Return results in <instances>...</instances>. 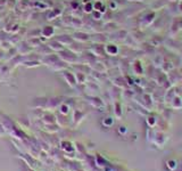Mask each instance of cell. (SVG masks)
Returning a JSON list of instances; mask_svg holds the SVG:
<instances>
[{"instance_id":"30bf717a","label":"cell","mask_w":182,"mask_h":171,"mask_svg":"<svg viewBox=\"0 0 182 171\" xmlns=\"http://www.w3.org/2000/svg\"><path fill=\"white\" fill-rule=\"evenodd\" d=\"M37 53H38L39 55H41V56H47V55L53 54V51L51 50L50 48H49V46H48V44H41L40 47L38 48Z\"/></svg>"},{"instance_id":"ba28073f","label":"cell","mask_w":182,"mask_h":171,"mask_svg":"<svg viewBox=\"0 0 182 171\" xmlns=\"http://www.w3.org/2000/svg\"><path fill=\"white\" fill-rule=\"evenodd\" d=\"M47 44L49 46V48H50L53 53H55V51H56V53H59V51H62V50H64V49H65L63 44H59V42L56 41V40H51V41H49Z\"/></svg>"},{"instance_id":"8fae6325","label":"cell","mask_w":182,"mask_h":171,"mask_svg":"<svg viewBox=\"0 0 182 171\" xmlns=\"http://www.w3.org/2000/svg\"><path fill=\"white\" fill-rule=\"evenodd\" d=\"M26 42L28 44V46L31 48H39L42 44L41 42V39L40 37H34V38H30L26 40Z\"/></svg>"},{"instance_id":"4fadbf2b","label":"cell","mask_w":182,"mask_h":171,"mask_svg":"<svg viewBox=\"0 0 182 171\" xmlns=\"http://www.w3.org/2000/svg\"><path fill=\"white\" fill-rule=\"evenodd\" d=\"M62 14V10L58 9V8H53V9H50L47 14V19L48 21H51V19L56 18L57 16H59Z\"/></svg>"},{"instance_id":"8992f818","label":"cell","mask_w":182,"mask_h":171,"mask_svg":"<svg viewBox=\"0 0 182 171\" xmlns=\"http://www.w3.org/2000/svg\"><path fill=\"white\" fill-rule=\"evenodd\" d=\"M63 76H64V79L66 80V82L68 83V86H71V87H74V86L76 85V78L73 75L71 72L64 70L63 71Z\"/></svg>"},{"instance_id":"ffe728a7","label":"cell","mask_w":182,"mask_h":171,"mask_svg":"<svg viewBox=\"0 0 182 171\" xmlns=\"http://www.w3.org/2000/svg\"><path fill=\"white\" fill-rule=\"evenodd\" d=\"M3 124H0V135H3Z\"/></svg>"},{"instance_id":"9c48e42d","label":"cell","mask_w":182,"mask_h":171,"mask_svg":"<svg viewBox=\"0 0 182 171\" xmlns=\"http://www.w3.org/2000/svg\"><path fill=\"white\" fill-rule=\"evenodd\" d=\"M55 40L62 44L63 46H71L73 44V40L69 35H58V37H56Z\"/></svg>"},{"instance_id":"7a4b0ae2","label":"cell","mask_w":182,"mask_h":171,"mask_svg":"<svg viewBox=\"0 0 182 171\" xmlns=\"http://www.w3.org/2000/svg\"><path fill=\"white\" fill-rule=\"evenodd\" d=\"M58 60H59L58 55L53 53V54L47 55V56H42L40 58V62H41V64H43V65H46V66H48L49 69H50V67L53 66V64L56 63Z\"/></svg>"},{"instance_id":"5b68a950","label":"cell","mask_w":182,"mask_h":171,"mask_svg":"<svg viewBox=\"0 0 182 171\" xmlns=\"http://www.w3.org/2000/svg\"><path fill=\"white\" fill-rule=\"evenodd\" d=\"M53 34H55V28L51 25H46L41 30V37H43L44 39H50Z\"/></svg>"},{"instance_id":"7c38bea8","label":"cell","mask_w":182,"mask_h":171,"mask_svg":"<svg viewBox=\"0 0 182 171\" xmlns=\"http://www.w3.org/2000/svg\"><path fill=\"white\" fill-rule=\"evenodd\" d=\"M65 67H66V63L65 62H63V60L59 58V60H57L56 63L53 64L50 69L51 70H53V71H64L65 70Z\"/></svg>"},{"instance_id":"d6986e66","label":"cell","mask_w":182,"mask_h":171,"mask_svg":"<svg viewBox=\"0 0 182 171\" xmlns=\"http://www.w3.org/2000/svg\"><path fill=\"white\" fill-rule=\"evenodd\" d=\"M5 54H6V51L3 50V49L0 48V62H1V60H3V58H5Z\"/></svg>"},{"instance_id":"ac0fdd59","label":"cell","mask_w":182,"mask_h":171,"mask_svg":"<svg viewBox=\"0 0 182 171\" xmlns=\"http://www.w3.org/2000/svg\"><path fill=\"white\" fill-rule=\"evenodd\" d=\"M68 106L66 104H60L59 106V111H60V114H63V115H66V114L68 113Z\"/></svg>"},{"instance_id":"52a82bcc","label":"cell","mask_w":182,"mask_h":171,"mask_svg":"<svg viewBox=\"0 0 182 171\" xmlns=\"http://www.w3.org/2000/svg\"><path fill=\"white\" fill-rule=\"evenodd\" d=\"M48 98H44V97H40V98H35L33 101V104L32 106L34 108H39V110H44L46 108V104H47Z\"/></svg>"},{"instance_id":"3957f363","label":"cell","mask_w":182,"mask_h":171,"mask_svg":"<svg viewBox=\"0 0 182 171\" xmlns=\"http://www.w3.org/2000/svg\"><path fill=\"white\" fill-rule=\"evenodd\" d=\"M16 50H17V54L23 55V56H26L32 51V48L28 46V44L26 41H19L18 44H16Z\"/></svg>"},{"instance_id":"2e32d148","label":"cell","mask_w":182,"mask_h":171,"mask_svg":"<svg viewBox=\"0 0 182 171\" xmlns=\"http://www.w3.org/2000/svg\"><path fill=\"white\" fill-rule=\"evenodd\" d=\"M12 46H13V44H10V42L8 41L7 39H5V40H3V41L0 42V48H1L3 50H5V51L9 50L10 48H12Z\"/></svg>"},{"instance_id":"5bb4252c","label":"cell","mask_w":182,"mask_h":171,"mask_svg":"<svg viewBox=\"0 0 182 171\" xmlns=\"http://www.w3.org/2000/svg\"><path fill=\"white\" fill-rule=\"evenodd\" d=\"M9 72H10L9 65H1V66H0V76H1V78H7V76H9Z\"/></svg>"},{"instance_id":"9a60e30c","label":"cell","mask_w":182,"mask_h":171,"mask_svg":"<svg viewBox=\"0 0 182 171\" xmlns=\"http://www.w3.org/2000/svg\"><path fill=\"white\" fill-rule=\"evenodd\" d=\"M42 121H43L46 124H53L55 122V119H53V114H44L43 117H42Z\"/></svg>"},{"instance_id":"e0dca14e","label":"cell","mask_w":182,"mask_h":171,"mask_svg":"<svg viewBox=\"0 0 182 171\" xmlns=\"http://www.w3.org/2000/svg\"><path fill=\"white\" fill-rule=\"evenodd\" d=\"M74 39H78V40H81V41H87L89 39L88 34L85 33H81V32H76L74 33Z\"/></svg>"},{"instance_id":"277c9868","label":"cell","mask_w":182,"mask_h":171,"mask_svg":"<svg viewBox=\"0 0 182 171\" xmlns=\"http://www.w3.org/2000/svg\"><path fill=\"white\" fill-rule=\"evenodd\" d=\"M60 104H62V101H60V98H50L47 101V104H46V108L47 110H49V111H53V110H55V108H57L58 106H60Z\"/></svg>"},{"instance_id":"6da1fadb","label":"cell","mask_w":182,"mask_h":171,"mask_svg":"<svg viewBox=\"0 0 182 171\" xmlns=\"http://www.w3.org/2000/svg\"><path fill=\"white\" fill-rule=\"evenodd\" d=\"M57 55H58V57H59L63 62H65L66 64H72L76 60L75 54H74L73 51L66 50V49L59 51V53H57Z\"/></svg>"}]
</instances>
